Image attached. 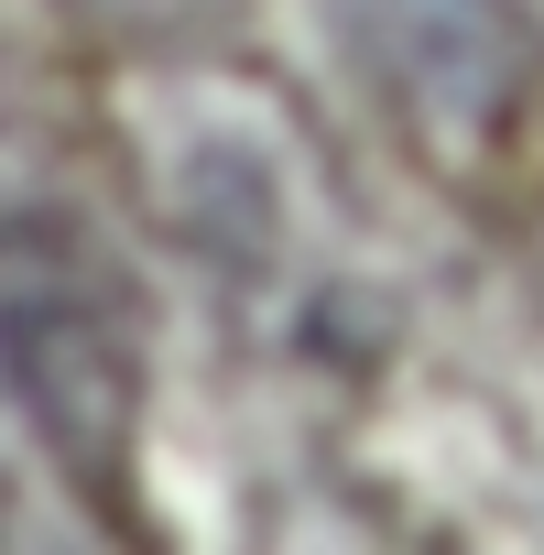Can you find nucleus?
Segmentation results:
<instances>
[{"label":"nucleus","mask_w":544,"mask_h":555,"mask_svg":"<svg viewBox=\"0 0 544 555\" xmlns=\"http://www.w3.org/2000/svg\"><path fill=\"white\" fill-rule=\"evenodd\" d=\"M327 23H338L360 88L425 153L501 142L544 77V34L522 0H327Z\"/></svg>","instance_id":"1"},{"label":"nucleus","mask_w":544,"mask_h":555,"mask_svg":"<svg viewBox=\"0 0 544 555\" xmlns=\"http://www.w3.org/2000/svg\"><path fill=\"white\" fill-rule=\"evenodd\" d=\"M0 382L34 414V436L55 447V468L88 501L131 490V436H142V349L109 306L66 295V284H23L0 306Z\"/></svg>","instance_id":"2"}]
</instances>
